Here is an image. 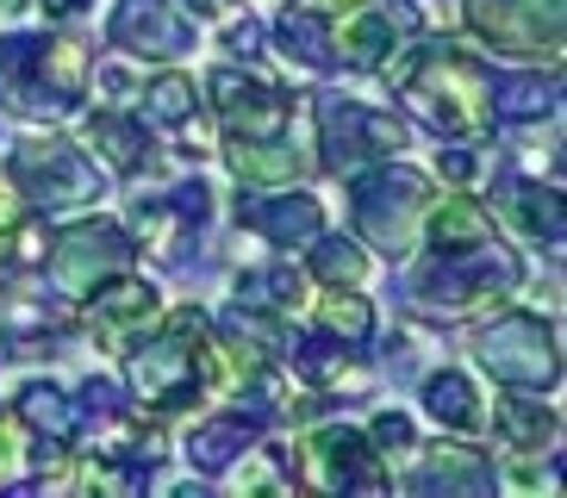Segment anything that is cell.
<instances>
[{
    "instance_id": "6da1fadb",
    "label": "cell",
    "mask_w": 567,
    "mask_h": 498,
    "mask_svg": "<svg viewBox=\"0 0 567 498\" xmlns=\"http://www.w3.org/2000/svg\"><path fill=\"white\" fill-rule=\"evenodd\" d=\"M381 75L405 94L424 125L436 137L455 144H486L493 137V69L481 56H467L455 38H405L393 56L381 63Z\"/></svg>"
},
{
    "instance_id": "7a4b0ae2",
    "label": "cell",
    "mask_w": 567,
    "mask_h": 498,
    "mask_svg": "<svg viewBox=\"0 0 567 498\" xmlns=\"http://www.w3.org/2000/svg\"><path fill=\"white\" fill-rule=\"evenodd\" d=\"M213 381H218L213 324H206V312H194V305L168 312L163 331L144 349L125 355V386H132V398L151 405V412H182V405H194Z\"/></svg>"
},
{
    "instance_id": "3957f363",
    "label": "cell",
    "mask_w": 567,
    "mask_h": 498,
    "mask_svg": "<svg viewBox=\"0 0 567 498\" xmlns=\"http://www.w3.org/2000/svg\"><path fill=\"white\" fill-rule=\"evenodd\" d=\"M87 94V44L13 32L0 38V106L19 118H69Z\"/></svg>"
},
{
    "instance_id": "277c9868",
    "label": "cell",
    "mask_w": 567,
    "mask_h": 498,
    "mask_svg": "<svg viewBox=\"0 0 567 498\" xmlns=\"http://www.w3.org/2000/svg\"><path fill=\"white\" fill-rule=\"evenodd\" d=\"M512 287H517V256L493 231L481 243L431 249V262L412 274V305L431 318H474L481 305L505 299Z\"/></svg>"
},
{
    "instance_id": "5b68a950",
    "label": "cell",
    "mask_w": 567,
    "mask_h": 498,
    "mask_svg": "<svg viewBox=\"0 0 567 498\" xmlns=\"http://www.w3.org/2000/svg\"><path fill=\"white\" fill-rule=\"evenodd\" d=\"M431 181L417 168H355V194H350V218H355V237L374 243L386 262H405L424 237V212H431Z\"/></svg>"
},
{
    "instance_id": "8992f818",
    "label": "cell",
    "mask_w": 567,
    "mask_h": 498,
    "mask_svg": "<svg viewBox=\"0 0 567 498\" xmlns=\"http://www.w3.org/2000/svg\"><path fill=\"white\" fill-rule=\"evenodd\" d=\"M474 355L505 393H549L561 381V343L555 324H543L536 312H505L474 336Z\"/></svg>"
},
{
    "instance_id": "52a82bcc",
    "label": "cell",
    "mask_w": 567,
    "mask_h": 498,
    "mask_svg": "<svg viewBox=\"0 0 567 498\" xmlns=\"http://www.w3.org/2000/svg\"><path fill=\"white\" fill-rule=\"evenodd\" d=\"M318 163L331 175H355L368 163H386L412 144L405 118L381 113V106H362V100H343V94H324L318 100Z\"/></svg>"
},
{
    "instance_id": "ba28073f",
    "label": "cell",
    "mask_w": 567,
    "mask_h": 498,
    "mask_svg": "<svg viewBox=\"0 0 567 498\" xmlns=\"http://www.w3.org/2000/svg\"><path fill=\"white\" fill-rule=\"evenodd\" d=\"M7 181L32 199L38 212H56V206H82V199L101 194V168L82 156V144L44 132V137L13 144V156H7Z\"/></svg>"
},
{
    "instance_id": "9c48e42d",
    "label": "cell",
    "mask_w": 567,
    "mask_h": 498,
    "mask_svg": "<svg viewBox=\"0 0 567 498\" xmlns=\"http://www.w3.org/2000/svg\"><path fill=\"white\" fill-rule=\"evenodd\" d=\"M561 7L567 0H467V25L493 56L512 63H561Z\"/></svg>"
},
{
    "instance_id": "30bf717a",
    "label": "cell",
    "mask_w": 567,
    "mask_h": 498,
    "mask_svg": "<svg viewBox=\"0 0 567 498\" xmlns=\"http://www.w3.org/2000/svg\"><path fill=\"white\" fill-rule=\"evenodd\" d=\"M51 281L63 299H87L101 281L113 274H132L137 262V243L118 231L113 218H82V225H69L63 237H51Z\"/></svg>"
},
{
    "instance_id": "8fae6325",
    "label": "cell",
    "mask_w": 567,
    "mask_h": 498,
    "mask_svg": "<svg viewBox=\"0 0 567 498\" xmlns=\"http://www.w3.org/2000/svg\"><path fill=\"white\" fill-rule=\"evenodd\" d=\"M405 38H417L412 0H350L331 13V50L350 69H381Z\"/></svg>"
},
{
    "instance_id": "7c38bea8",
    "label": "cell",
    "mask_w": 567,
    "mask_h": 498,
    "mask_svg": "<svg viewBox=\"0 0 567 498\" xmlns=\"http://www.w3.org/2000/svg\"><path fill=\"white\" fill-rule=\"evenodd\" d=\"M300 480L312 492H386L393 474L362 430H312L300 455Z\"/></svg>"
},
{
    "instance_id": "4fadbf2b",
    "label": "cell",
    "mask_w": 567,
    "mask_h": 498,
    "mask_svg": "<svg viewBox=\"0 0 567 498\" xmlns=\"http://www.w3.org/2000/svg\"><path fill=\"white\" fill-rule=\"evenodd\" d=\"M156 318H163V299H156L151 281H137V274H113V281H101L94 293L82 299L87 336H94L101 349H113V355H125Z\"/></svg>"
},
{
    "instance_id": "5bb4252c",
    "label": "cell",
    "mask_w": 567,
    "mask_h": 498,
    "mask_svg": "<svg viewBox=\"0 0 567 498\" xmlns=\"http://www.w3.org/2000/svg\"><path fill=\"white\" fill-rule=\"evenodd\" d=\"M206 106L225 125V137H281L287 132V94H275L268 82L244 75V69H213L206 75Z\"/></svg>"
},
{
    "instance_id": "9a60e30c",
    "label": "cell",
    "mask_w": 567,
    "mask_h": 498,
    "mask_svg": "<svg viewBox=\"0 0 567 498\" xmlns=\"http://www.w3.org/2000/svg\"><path fill=\"white\" fill-rule=\"evenodd\" d=\"M106 38H113L118 50H132V56L175 63V56L194 50V19H187L175 0H118Z\"/></svg>"
},
{
    "instance_id": "2e32d148",
    "label": "cell",
    "mask_w": 567,
    "mask_h": 498,
    "mask_svg": "<svg viewBox=\"0 0 567 498\" xmlns=\"http://www.w3.org/2000/svg\"><path fill=\"white\" fill-rule=\"evenodd\" d=\"M237 225L268 243H312L324 231V206L312 194H250L237 199Z\"/></svg>"
},
{
    "instance_id": "e0dca14e",
    "label": "cell",
    "mask_w": 567,
    "mask_h": 498,
    "mask_svg": "<svg viewBox=\"0 0 567 498\" xmlns=\"http://www.w3.org/2000/svg\"><path fill=\"white\" fill-rule=\"evenodd\" d=\"M493 461L474 443H431L412 467V492H486Z\"/></svg>"
},
{
    "instance_id": "ac0fdd59",
    "label": "cell",
    "mask_w": 567,
    "mask_h": 498,
    "mask_svg": "<svg viewBox=\"0 0 567 498\" xmlns=\"http://www.w3.org/2000/svg\"><path fill=\"white\" fill-rule=\"evenodd\" d=\"M225 163H231L237 181L250 187H281V181H300L306 175V149L281 137H225Z\"/></svg>"
},
{
    "instance_id": "d6986e66",
    "label": "cell",
    "mask_w": 567,
    "mask_h": 498,
    "mask_svg": "<svg viewBox=\"0 0 567 498\" xmlns=\"http://www.w3.org/2000/svg\"><path fill=\"white\" fill-rule=\"evenodd\" d=\"M250 448H256V417L225 412V417H206L200 430L187 436V461L200 467V474H231Z\"/></svg>"
},
{
    "instance_id": "ffe728a7",
    "label": "cell",
    "mask_w": 567,
    "mask_h": 498,
    "mask_svg": "<svg viewBox=\"0 0 567 498\" xmlns=\"http://www.w3.org/2000/svg\"><path fill=\"white\" fill-rule=\"evenodd\" d=\"M275 38H281L287 63H300V69H337V50H331V13H324V7H312V0L287 7V13L275 19Z\"/></svg>"
},
{
    "instance_id": "44dd1931",
    "label": "cell",
    "mask_w": 567,
    "mask_h": 498,
    "mask_svg": "<svg viewBox=\"0 0 567 498\" xmlns=\"http://www.w3.org/2000/svg\"><path fill=\"white\" fill-rule=\"evenodd\" d=\"M237 305H250L262 318H293L306 305V274L293 262H268V268H250L244 281H237Z\"/></svg>"
},
{
    "instance_id": "7402d4cb",
    "label": "cell",
    "mask_w": 567,
    "mask_h": 498,
    "mask_svg": "<svg viewBox=\"0 0 567 498\" xmlns=\"http://www.w3.org/2000/svg\"><path fill=\"white\" fill-rule=\"evenodd\" d=\"M19 424L38 436V443H75V430H82V398H69L63 386L38 381L19 393Z\"/></svg>"
},
{
    "instance_id": "603a6c76",
    "label": "cell",
    "mask_w": 567,
    "mask_h": 498,
    "mask_svg": "<svg viewBox=\"0 0 567 498\" xmlns=\"http://www.w3.org/2000/svg\"><path fill=\"white\" fill-rule=\"evenodd\" d=\"M82 144H94L118 175H137V168H151V132H144V118H125V113H94L87 118Z\"/></svg>"
},
{
    "instance_id": "cb8c5ba5",
    "label": "cell",
    "mask_w": 567,
    "mask_h": 498,
    "mask_svg": "<svg viewBox=\"0 0 567 498\" xmlns=\"http://www.w3.org/2000/svg\"><path fill=\"white\" fill-rule=\"evenodd\" d=\"M493 430L524 455H543V448H555V412H543L536 393H505L493 405Z\"/></svg>"
},
{
    "instance_id": "d4e9b609",
    "label": "cell",
    "mask_w": 567,
    "mask_h": 498,
    "mask_svg": "<svg viewBox=\"0 0 567 498\" xmlns=\"http://www.w3.org/2000/svg\"><path fill=\"white\" fill-rule=\"evenodd\" d=\"M424 412H431L443 430H481L486 424V405H481V393H474V381L455 374V367L431 374V386H424Z\"/></svg>"
},
{
    "instance_id": "484cf974",
    "label": "cell",
    "mask_w": 567,
    "mask_h": 498,
    "mask_svg": "<svg viewBox=\"0 0 567 498\" xmlns=\"http://www.w3.org/2000/svg\"><path fill=\"white\" fill-rule=\"evenodd\" d=\"M512 218L543 249H549V256H561V181H549V187H536V181L512 187Z\"/></svg>"
},
{
    "instance_id": "4316f807",
    "label": "cell",
    "mask_w": 567,
    "mask_h": 498,
    "mask_svg": "<svg viewBox=\"0 0 567 498\" xmlns=\"http://www.w3.org/2000/svg\"><path fill=\"white\" fill-rule=\"evenodd\" d=\"M318 331L355 349V343L374 336V305H368L355 287H331V293H318Z\"/></svg>"
},
{
    "instance_id": "83f0119b",
    "label": "cell",
    "mask_w": 567,
    "mask_h": 498,
    "mask_svg": "<svg viewBox=\"0 0 567 498\" xmlns=\"http://www.w3.org/2000/svg\"><path fill=\"white\" fill-rule=\"evenodd\" d=\"M555 113V75H512V82H493V118L517 125V118H543Z\"/></svg>"
},
{
    "instance_id": "f1b7e54d",
    "label": "cell",
    "mask_w": 567,
    "mask_h": 498,
    "mask_svg": "<svg viewBox=\"0 0 567 498\" xmlns=\"http://www.w3.org/2000/svg\"><path fill=\"white\" fill-rule=\"evenodd\" d=\"M368 262L350 237H312V281L324 287H362Z\"/></svg>"
},
{
    "instance_id": "f546056e",
    "label": "cell",
    "mask_w": 567,
    "mask_h": 498,
    "mask_svg": "<svg viewBox=\"0 0 567 498\" xmlns=\"http://www.w3.org/2000/svg\"><path fill=\"white\" fill-rule=\"evenodd\" d=\"M144 113H151L156 125H194V82H187V75H156V82L144 87Z\"/></svg>"
},
{
    "instance_id": "4dcf8cb0",
    "label": "cell",
    "mask_w": 567,
    "mask_h": 498,
    "mask_svg": "<svg viewBox=\"0 0 567 498\" xmlns=\"http://www.w3.org/2000/svg\"><path fill=\"white\" fill-rule=\"evenodd\" d=\"M13 249H0L13 268H44V256H51V231H44V218H19L13 237H7Z\"/></svg>"
},
{
    "instance_id": "1f68e13d",
    "label": "cell",
    "mask_w": 567,
    "mask_h": 498,
    "mask_svg": "<svg viewBox=\"0 0 567 498\" xmlns=\"http://www.w3.org/2000/svg\"><path fill=\"white\" fill-rule=\"evenodd\" d=\"M374 448H393V455L412 448V417H405V412H381V417H374Z\"/></svg>"
},
{
    "instance_id": "d6a6232c",
    "label": "cell",
    "mask_w": 567,
    "mask_h": 498,
    "mask_svg": "<svg viewBox=\"0 0 567 498\" xmlns=\"http://www.w3.org/2000/svg\"><path fill=\"white\" fill-rule=\"evenodd\" d=\"M25 218V199L13 194V187L0 181V249H7V237H13V225Z\"/></svg>"
},
{
    "instance_id": "836d02e7",
    "label": "cell",
    "mask_w": 567,
    "mask_h": 498,
    "mask_svg": "<svg viewBox=\"0 0 567 498\" xmlns=\"http://www.w3.org/2000/svg\"><path fill=\"white\" fill-rule=\"evenodd\" d=\"M13 467H19V436H13V424H7V412H0V486L13 480Z\"/></svg>"
},
{
    "instance_id": "e575fe53",
    "label": "cell",
    "mask_w": 567,
    "mask_h": 498,
    "mask_svg": "<svg viewBox=\"0 0 567 498\" xmlns=\"http://www.w3.org/2000/svg\"><path fill=\"white\" fill-rule=\"evenodd\" d=\"M225 44H231L237 56H256V50H262V25H256V19H244V25H231V38H225Z\"/></svg>"
},
{
    "instance_id": "d590c367",
    "label": "cell",
    "mask_w": 567,
    "mask_h": 498,
    "mask_svg": "<svg viewBox=\"0 0 567 498\" xmlns=\"http://www.w3.org/2000/svg\"><path fill=\"white\" fill-rule=\"evenodd\" d=\"M231 0H182V13H200V19H218Z\"/></svg>"
},
{
    "instance_id": "8d00e7d4",
    "label": "cell",
    "mask_w": 567,
    "mask_h": 498,
    "mask_svg": "<svg viewBox=\"0 0 567 498\" xmlns=\"http://www.w3.org/2000/svg\"><path fill=\"white\" fill-rule=\"evenodd\" d=\"M38 7H44V13H51V19H75V13H82V7H87V0H38Z\"/></svg>"
},
{
    "instance_id": "74e56055",
    "label": "cell",
    "mask_w": 567,
    "mask_h": 498,
    "mask_svg": "<svg viewBox=\"0 0 567 498\" xmlns=\"http://www.w3.org/2000/svg\"><path fill=\"white\" fill-rule=\"evenodd\" d=\"M13 7H19V0H0V19H7V13H13Z\"/></svg>"
}]
</instances>
